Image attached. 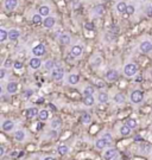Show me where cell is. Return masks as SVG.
<instances>
[{
  "label": "cell",
  "mask_w": 152,
  "mask_h": 160,
  "mask_svg": "<svg viewBox=\"0 0 152 160\" xmlns=\"http://www.w3.org/2000/svg\"><path fill=\"white\" fill-rule=\"evenodd\" d=\"M98 98H99V101L101 103H107L108 102V94L107 92H100Z\"/></svg>",
  "instance_id": "24"
},
{
  "label": "cell",
  "mask_w": 152,
  "mask_h": 160,
  "mask_svg": "<svg viewBox=\"0 0 152 160\" xmlns=\"http://www.w3.org/2000/svg\"><path fill=\"white\" fill-rule=\"evenodd\" d=\"M150 74H151V79H152V70H151V73H150Z\"/></svg>",
  "instance_id": "46"
},
{
  "label": "cell",
  "mask_w": 152,
  "mask_h": 160,
  "mask_svg": "<svg viewBox=\"0 0 152 160\" xmlns=\"http://www.w3.org/2000/svg\"><path fill=\"white\" fill-rule=\"evenodd\" d=\"M104 139L106 140L107 145H111V144H112V137H111L109 134H105V135H104Z\"/></svg>",
  "instance_id": "38"
},
{
  "label": "cell",
  "mask_w": 152,
  "mask_h": 160,
  "mask_svg": "<svg viewBox=\"0 0 152 160\" xmlns=\"http://www.w3.org/2000/svg\"><path fill=\"white\" fill-rule=\"evenodd\" d=\"M84 104L87 106V107H90V106H93L94 104V97L93 96H87V97H84Z\"/></svg>",
  "instance_id": "28"
},
{
  "label": "cell",
  "mask_w": 152,
  "mask_h": 160,
  "mask_svg": "<svg viewBox=\"0 0 152 160\" xmlns=\"http://www.w3.org/2000/svg\"><path fill=\"white\" fill-rule=\"evenodd\" d=\"M104 157H105V160H117L118 157H119V154H118V151L117 150L109 148V150L105 151Z\"/></svg>",
  "instance_id": "3"
},
{
  "label": "cell",
  "mask_w": 152,
  "mask_h": 160,
  "mask_svg": "<svg viewBox=\"0 0 152 160\" xmlns=\"http://www.w3.org/2000/svg\"><path fill=\"white\" fill-rule=\"evenodd\" d=\"M40 65H42V62H40V59H39L38 57H35V58H32V59L30 61V67H31V69H33V70L39 69Z\"/></svg>",
  "instance_id": "9"
},
{
  "label": "cell",
  "mask_w": 152,
  "mask_h": 160,
  "mask_svg": "<svg viewBox=\"0 0 152 160\" xmlns=\"http://www.w3.org/2000/svg\"><path fill=\"white\" fill-rule=\"evenodd\" d=\"M6 90L8 94H14L18 90V83L17 82H10L6 85Z\"/></svg>",
  "instance_id": "8"
},
{
  "label": "cell",
  "mask_w": 152,
  "mask_h": 160,
  "mask_svg": "<svg viewBox=\"0 0 152 160\" xmlns=\"http://www.w3.org/2000/svg\"><path fill=\"white\" fill-rule=\"evenodd\" d=\"M117 79H118V71L117 70H109V71H107L106 80L109 81V82H113V81H115Z\"/></svg>",
  "instance_id": "10"
},
{
  "label": "cell",
  "mask_w": 152,
  "mask_h": 160,
  "mask_svg": "<svg viewBox=\"0 0 152 160\" xmlns=\"http://www.w3.org/2000/svg\"><path fill=\"white\" fill-rule=\"evenodd\" d=\"M58 42H59V44H62V45H68L69 43H70V37H69V34H67V33H63V34H61L59 37H58Z\"/></svg>",
  "instance_id": "11"
},
{
  "label": "cell",
  "mask_w": 152,
  "mask_h": 160,
  "mask_svg": "<svg viewBox=\"0 0 152 160\" xmlns=\"http://www.w3.org/2000/svg\"><path fill=\"white\" fill-rule=\"evenodd\" d=\"M131 128L127 126V125H124V126H121V128H120V134L123 135V137H129L130 134H131Z\"/></svg>",
  "instance_id": "16"
},
{
  "label": "cell",
  "mask_w": 152,
  "mask_h": 160,
  "mask_svg": "<svg viewBox=\"0 0 152 160\" xmlns=\"http://www.w3.org/2000/svg\"><path fill=\"white\" fill-rule=\"evenodd\" d=\"M83 94H84V97H87V96H93V94H94V88H93V87H87V88L84 89Z\"/></svg>",
  "instance_id": "31"
},
{
  "label": "cell",
  "mask_w": 152,
  "mask_h": 160,
  "mask_svg": "<svg viewBox=\"0 0 152 160\" xmlns=\"http://www.w3.org/2000/svg\"><path fill=\"white\" fill-rule=\"evenodd\" d=\"M32 94H33V90H32V89L26 90V91H25V97H26V98H27V97H31V96H32Z\"/></svg>",
  "instance_id": "40"
},
{
  "label": "cell",
  "mask_w": 152,
  "mask_h": 160,
  "mask_svg": "<svg viewBox=\"0 0 152 160\" xmlns=\"http://www.w3.org/2000/svg\"><path fill=\"white\" fill-rule=\"evenodd\" d=\"M14 139L17 141H23L25 139V132L24 131H17L14 133Z\"/></svg>",
  "instance_id": "21"
},
{
  "label": "cell",
  "mask_w": 152,
  "mask_h": 160,
  "mask_svg": "<svg viewBox=\"0 0 152 160\" xmlns=\"http://www.w3.org/2000/svg\"><path fill=\"white\" fill-rule=\"evenodd\" d=\"M5 77V69H1L0 70V79H4Z\"/></svg>",
  "instance_id": "42"
},
{
  "label": "cell",
  "mask_w": 152,
  "mask_h": 160,
  "mask_svg": "<svg viewBox=\"0 0 152 160\" xmlns=\"http://www.w3.org/2000/svg\"><path fill=\"white\" fill-rule=\"evenodd\" d=\"M38 117H39V120H42V121L48 120V117H49V112H48L46 109H42V110H39V115H38Z\"/></svg>",
  "instance_id": "23"
},
{
  "label": "cell",
  "mask_w": 152,
  "mask_h": 160,
  "mask_svg": "<svg viewBox=\"0 0 152 160\" xmlns=\"http://www.w3.org/2000/svg\"><path fill=\"white\" fill-rule=\"evenodd\" d=\"M32 21H33L35 24H37V25L42 24V17H40V14H35L33 18H32Z\"/></svg>",
  "instance_id": "35"
},
{
  "label": "cell",
  "mask_w": 152,
  "mask_h": 160,
  "mask_svg": "<svg viewBox=\"0 0 152 160\" xmlns=\"http://www.w3.org/2000/svg\"><path fill=\"white\" fill-rule=\"evenodd\" d=\"M146 13H148V15H149V17H152V6L148 7V11H146Z\"/></svg>",
  "instance_id": "41"
},
{
  "label": "cell",
  "mask_w": 152,
  "mask_h": 160,
  "mask_svg": "<svg viewBox=\"0 0 152 160\" xmlns=\"http://www.w3.org/2000/svg\"><path fill=\"white\" fill-rule=\"evenodd\" d=\"M117 10H118V12L124 13V12H126V10H127V5L121 1V2H119V4L117 5Z\"/></svg>",
  "instance_id": "26"
},
{
  "label": "cell",
  "mask_w": 152,
  "mask_h": 160,
  "mask_svg": "<svg viewBox=\"0 0 152 160\" xmlns=\"http://www.w3.org/2000/svg\"><path fill=\"white\" fill-rule=\"evenodd\" d=\"M126 125H127L131 129H134V128H137V126H138V123H137V121H136L134 119H130V120H127Z\"/></svg>",
  "instance_id": "29"
},
{
  "label": "cell",
  "mask_w": 152,
  "mask_h": 160,
  "mask_svg": "<svg viewBox=\"0 0 152 160\" xmlns=\"http://www.w3.org/2000/svg\"><path fill=\"white\" fill-rule=\"evenodd\" d=\"M84 29H86V30H88V31H92V30L94 29V25H93L92 23H87V24L84 25Z\"/></svg>",
  "instance_id": "39"
},
{
  "label": "cell",
  "mask_w": 152,
  "mask_h": 160,
  "mask_svg": "<svg viewBox=\"0 0 152 160\" xmlns=\"http://www.w3.org/2000/svg\"><path fill=\"white\" fill-rule=\"evenodd\" d=\"M32 54L35 55V56H43L44 54H45V46L43 45V44H38V45H36V46H33V49H32Z\"/></svg>",
  "instance_id": "4"
},
{
  "label": "cell",
  "mask_w": 152,
  "mask_h": 160,
  "mask_svg": "<svg viewBox=\"0 0 152 160\" xmlns=\"http://www.w3.org/2000/svg\"><path fill=\"white\" fill-rule=\"evenodd\" d=\"M90 120H92V117H90V115H89L88 113H83V114L81 115V122H82V123L87 125V123L90 122Z\"/></svg>",
  "instance_id": "25"
},
{
  "label": "cell",
  "mask_w": 152,
  "mask_h": 160,
  "mask_svg": "<svg viewBox=\"0 0 152 160\" xmlns=\"http://www.w3.org/2000/svg\"><path fill=\"white\" fill-rule=\"evenodd\" d=\"M94 12L98 13V14H102V13L105 12V7H104L102 5H98V6L94 7Z\"/></svg>",
  "instance_id": "34"
},
{
  "label": "cell",
  "mask_w": 152,
  "mask_h": 160,
  "mask_svg": "<svg viewBox=\"0 0 152 160\" xmlns=\"http://www.w3.org/2000/svg\"><path fill=\"white\" fill-rule=\"evenodd\" d=\"M13 68H14L15 70H20V69H23V63H21V62H14Z\"/></svg>",
  "instance_id": "37"
},
{
  "label": "cell",
  "mask_w": 152,
  "mask_h": 160,
  "mask_svg": "<svg viewBox=\"0 0 152 160\" xmlns=\"http://www.w3.org/2000/svg\"><path fill=\"white\" fill-rule=\"evenodd\" d=\"M81 54H82V46L81 45H75V46L71 48V56L79 57V56H81Z\"/></svg>",
  "instance_id": "15"
},
{
  "label": "cell",
  "mask_w": 152,
  "mask_h": 160,
  "mask_svg": "<svg viewBox=\"0 0 152 160\" xmlns=\"http://www.w3.org/2000/svg\"><path fill=\"white\" fill-rule=\"evenodd\" d=\"M7 38H8V32H6L4 29H1V30H0V42L2 43V42H5Z\"/></svg>",
  "instance_id": "30"
},
{
  "label": "cell",
  "mask_w": 152,
  "mask_h": 160,
  "mask_svg": "<svg viewBox=\"0 0 152 160\" xmlns=\"http://www.w3.org/2000/svg\"><path fill=\"white\" fill-rule=\"evenodd\" d=\"M134 11H136V10H134V6L129 5V6H127V10H126V13H127V14H133Z\"/></svg>",
  "instance_id": "36"
},
{
  "label": "cell",
  "mask_w": 152,
  "mask_h": 160,
  "mask_svg": "<svg viewBox=\"0 0 152 160\" xmlns=\"http://www.w3.org/2000/svg\"><path fill=\"white\" fill-rule=\"evenodd\" d=\"M125 96H124V94H117L115 96H114V101H115V103H118V104H123V103H125Z\"/></svg>",
  "instance_id": "20"
},
{
  "label": "cell",
  "mask_w": 152,
  "mask_h": 160,
  "mask_svg": "<svg viewBox=\"0 0 152 160\" xmlns=\"http://www.w3.org/2000/svg\"><path fill=\"white\" fill-rule=\"evenodd\" d=\"M130 98H131V102H132V103L138 104V103H140V102L143 101L144 94H143V91H140V90H133V91L131 92Z\"/></svg>",
  "instance_id": "2"
},
{
  "label": "cell",
  "mask_w": 152,
  "mask_h": 160,
  "mask_svg": "<svg viewBox=\"0 0 152 160\" xmlns=\"http://www.w3.org/2000/svg\"><path fill=\"white\" fill-rule=\"evenodd\" d=\"M68 81H69L70 84H76V83L79 82V75H76V74H71V75H69Z\"/></svg>",
  "instance_id": "27"
},
{
  "label": "cell",
  "mask_w": 152,
  "mask_h": 160,
  "mask_svg": "<svg viewBox=\"0 0 152 160\" xmlns=\"http://www.w3.org/2000/svg\"><path fill=\"white\" fill-rule=\"evenodd\" d=\"M57 152H58L59 156H65V154L69 152V148H68L65 145H59V146L57 147Z\"/></svg>",
  "instance_id": "22"
},
{
  "label": "cell",
  "mask_w": 152,
  "mask_h": 160,
  "mask_svg": "<svg viewBox=\"0 0 152 160\" xmlns=\"http://www.w3.org/2000/svg\"><path fill=\"white\" fill-rule=\"evenodd\" d=\"M13 127H14V123H13V121H11V120H5V121L2 122V125H1V128H2L5 132H11V131L13 129Z\"/></svg>",
  "instance_id": "7"
},
{
  "label": "cell",
  "mask_w": 152,
  "mask_h": 160,
  "mask_svg": "<svg viewBox=\"0 0 152 160\" xmlns=\"http://www.w3.org/2000/svg\"><path fill=\"white\" fill-rule=\"evenodd\" d=\"M4 154H5V148L1 146V147H0V157H2Z\"/></svg>",
  "instance_id": "43"
},
{
  "label": "cell",
  "mask_w": 152,
  "mask_h": 160,
  "mask_svg": "<svg viewBox=\"0 0 152 160\" xmlns=\"http://www.w3.org/2000/svg\"><path fill=\"white\" fill-rule=\"evenodd\" d=\"M26 115H27V117H29V119H33V117H36V116H38V115H39V112H38V109H37V108L32 107V108H29V109H27Z\"/></svg>",
  "instance_id": "12"
},
{
  "label": "cell",
  "mask_w": 152,
  "mask_h": 160,
  "mask_svg": "<svg viewBox=\"0 0 152 160\" xmlns=\"http://www.w3.org/2000/svg\"><path fill=\"white\" fill-rule=\"evenodd\" d=\"M139 49H140V51H142L143 54H148V52H150V51L152 50V44L150 43V42L145 40V42H143V43L140 44Z\"/></svg>",
  "instance_id": "6"
},
{
  "label": "cell",
  "mask_w": 152,
  "mask_h": 160,
  "mask_svg": "<svg viewBox=\"0 0 152 160\" xmlns=\"http://www.w3.org/2000/svg\"><path fill=\"white\" fill-rule=\"evenodd\" d=\"M137 71H138V67H137V64H134V63H129V64L125 65L124 73H125V75H126L127 77H132V76H134V75L137 74Z\"/></svg>",
  "instance_id": "1"
},
{
  "label": "cell",
  "mask_w": 152,
  "mask_h": 160,
  "mask_svg": "<svg viewBox=\"0 0 152 160\" xmlns=\"http://www.w3.org/2000/svg\"><path fill=\"white\" fill-rule=\"evenodd\" d=\"M43 160H55V158H52V157H45Z\"/></svg>",
  "instance_id": "44"
},
{
  "label": "cell",
  "mask_w": 152,
  "mask_h": 160,
  "mask_svg": "<svg viewBox=\"0 0 152 160\" xmlns=\"http://www.w3.org/2000/svg\"><path fill=\"white\" fill-rule=\"evenodd\" d=\"M55 65H56V64H55V62H54V61H46L44 67H45V69H46V70H51V69H54V68H55Z\"/></svg>",
  "instance_id": "33"
},
{
  "label": "cell",
  "mask_w": 152,
  "mask_h": 160,
  "mask_svg": "<svg viewBox=\"0 0 152 160\" xmlns=\"http://www.w3.org/2000/svg\"><path fill=\"white\" fill-rule=\"evenodd\" d=\"M43 25H44V27H46V29H51V27L55 25V19H54V17H48V18H45L44 21H43Z\"/></svg>",
  "instance_id": "13"
},
{
  "label": "cell",
  "mask_w": 152,
  "mask_h": 160,
  "mask_svg": "<svg viewBox=\"0 0 152 160\" xmlns=\"http://www.w3.org/2000/svg\"><path fill=\"white\" fill-rule=\"evenodd\" d=\"M51 76H52V79H54V80L61 81L62 79H63V76H64V71H63V69H62V68H56V69L52 71Z\"/></svg>",
  "instance_id": "5"
},
{
  "label": "cell",
  "mask_w": 152,
  "mask_h": 160,
  "mask_svg": "<svg viewBox=\"0 0 152 160\" xmlns=\"http://www.w3.org/2000/svg\"><path fill=\"white\" fill-rule=\"evenodd\" d=\"M95 146H96V148H99V150H104V148L107 146V142H106V140H105L104 138H101V139L96 140Z\"/></svg>",
  "instance_id": "19"
},
{
  "label": "cell",
  "mask_w": 152,
  "mask_h": 160,
  "mask_svg": "<svg viewBox=\"0 0 152 160\" xmlns=\"http://www.w3.org/2000/svg\"><path fill=\"white\" fill-rule=\"evenodd\" d=\"M19 36H20V32L17 31V30H11V31L8 32V38H10L11 40H17V39L19 38Z\"/></svg>",
  "instance_id": "17"
},
{
  "label": "cell",
  "mask_w": 152,
  "mask_h": 160,
  "mask_svg": "<svg viewBox=\"0 0 152 160\" xmlns=\"http://www.w3.org/2000/svg\"><path fill=\"white\" fill-rule=\"evenodd\" d=\"M50 126H51V128L57 129V128H59V127L62 126V120H61V119H58V117H55V119L51 121Z\"/></svg>",
  "instance_id": "18"
},
{
  "label": "cell",
  "mask_w": 152,
  "mask_h": 160,
  "mask_svg": "<svg viewBox=\"0 0 152 160\" xmlns=\"http://www.w3.org/2000/svg\"><path fill=\"white\" fill-rule=\"evenodd\" d=\"M98 87H104V83H102V82H99V84H98Z\"/></svg>",
  "instance_id": "45"
},
{
  "label": "cell",
  "mask_w": 152,
  "mask_h": 160,
  "mask_svg": "<svg viewBox=\"0 0 152 160\" xmlns=\"http://www.w3.org/2000/svg\"><path fill=\"white\" fill-rule=\"evenodd\" d=\"M49 12H50V8H49L48 6H42V7L39 8V14H40V15H48Z\"/></svg>",
  "instance_id": "32"
},
{
  "label": "cell",
  "mask_w": 152,
  "mask_h": 160,
  "mask_svg": "<svg viewBox=\"0 0 152 160\" xmlns=\"http://www.w3.org/2000/svg\"><path fill=\"white\" fill-rule=\"evenodd\" d=\"M17 4H18L17 0H6V1H5V8L8 10V11H12V10L15 8Z\"/></svg>",
  "instance_id": "14"
}]
</instances>
